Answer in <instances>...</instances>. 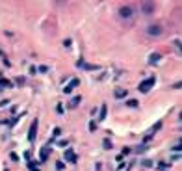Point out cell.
<instances>
[{
    "mask_svg": "<svg viewBox=\"0 0 182 171\" xmlns=\"http://www.w3.org/2000/svg\"><path fill=\"white\" fill-rule=\"evenodd\" d=\"M65 158H69V160H74V154H73V153H65Z\"/></svg>",
    "mask_w": 182,
    "mask_h": 171,
    "instance_id": "5b68a950",
    "label": "cell"
},
{
    "mask_svg": "<svg viewBox=\"0 0 182 171\" xmlns=\"http://www.w3.org/2000/svg\"><path fill=\"white\" fill-rule=\"evenodd\" d=\"M152 82H154V78H149V80H147V82H143V84H141V86H140V89H141V91H147V89H149V87H151V86H152Z\"/></svg>",
    "mask_w": 182,
    "mask_h": 171,
    "instance_id": "3957f363",
    "label": "cell"
},
{
    "mask_svg": "<svg viewBox=\"0 0 182 171\" xmlns=\"http://www.w3.org/2000/svg\"><path fill=\"white\" fill-rule=\"evenodd\" d=\"M119 13H121L125 19H130V17H132V7H121Z\"/></svg>",
    "mask_w": 182,
    "mask_h": 171,
    "instance_id": "6da1fadb",
    "label": "cell"
},
{
    "mask_svg": "<svg viewBox=\"0 0 182 171\" xmlns=\"http://www.w3.org/2000/svg\"><path fill=\"white\" fill-rule=\"evenodd\" d=\"M162 34V26H151L149 28V35H160Z\"/></svg>",
    "mask_w": 182,
    "mask_h": 171,
    "instance_id": "7a4b0ae2",
    "label": "cell"
},
{
    "mask_svg": "<svg viewBox=\"0 0 182 171\" xmlns=\"http://www.w3.org/2000/svg\"><path fill=\"white\" fill-rule=\"evenodd\" d=\"M156 59H160V54H156V56L151 58V63H156Z\"/></svg>",
    "mask_w": 182,
    "mask_h": 171,
    "instance_id": "8992f818",
    "label": "cell"
},
{
    "mask_svg": "<svg viewBox=\"0 0 182 171\" xmlns=\"http://www.w3.org/2000/svg\"><path fill=\"white\" fill-rule=\"evenodd\" d=\"M34 132H35V123L32 125V130H30V140H34Z\"/></svg>",
    "mask_w": 182,
    "mask_h": 171,
    "instance_id": "277c9868",
    "label": "cell"
}]
</instances>
